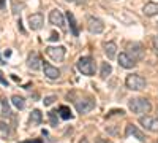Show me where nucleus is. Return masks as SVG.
Returning a JSON list of instances; mask_svg holds the SVG:
<instances>
[{
	"label": "nucleus",
	"mask_w": 158,
	"mask_h": 143,
	"mask_svg": "<svg viewBox=\"0 0 158 143\" xmlns=\"http://www.w3.org/2000/svg\"><path fill=\"white\" fill-rule=\"evenodd\" d=\"M128 108L135 114H144V113L150 111L152 105H150V102L146 97H136V99H131L128 102Z\"/></svg>",
	"instance_id": "f257e3e1"
},
{
	"label": "nucleus",
	"mask_w": 158,
	"mask_h": 143,
	"mask_svg": "<svg viewBox=\"0 0 158 143\" xmlns=\"http://www.w3.org/2000/svg\"><path fill=\"white\" fill-rule=\"evenodd\" d=\"M77 70L81 72L82 75H87V76H92V75H95V70H97V64L95 60L89 57V56H84L77 60Z\"/></svg>",
	"instance_id": "f03ea898"
},
{
	"label": "nucleus",
	"mask_w": 158,
	"mask_h": 143,
	"mask_svg": "<svg viewBox=\"0 0 158 143\" xmlns=\"http://www.w3.org/2000/svg\"><path fill=\"white\" fill-rule=\"evenodd\" d=\"M125 86L128 89H131V91H141V89L146 87V80H144L141 75H138V73H131V75L127 76Z\"/></svg>",
	"instance_id": "7ed1b4c3"
},
{
	"label": "nucleus",
	"mask_w": 158,
	"mask_h": 143,
	"mask_svg": "<svg viewBox=\"0 0 158 143\" xmlns=\"http://www.w3.org/2000/svg\"><path fill=\"white\" fill-rule=\"evenodd\" d=\"M65 53H67L65 46H48L46 48V54L56 62H62L65 59Z\"/></svg>",
	"instance_id": "20e7f679"
},
{
	"label": "nucleus",
	"mask_w": 158,
	"mask_h": 143,
	"mask_svg": "<svg viewBox=\"0 0 158 143\" xmlns=\"http://www.w3.org/2000/svg\"><path fill=\"white\" fill-rule=\"evenodd\" d=\"M74 107H76L77 113L85 114V113H89V111H92V110L95 108V100H94V99H81V100H76Z\"/></svg>",
	"instance_id": "39448f33"
},
{
	"label": "nucleus",
	"mask_w": 158,
	"mask_h": 143,
	"mask_svg": "<svg viewBox=\"0 0 158 143\" xmlns=\"http://www.w3.org/2000/svg\"><path fill=\"white\" fill-rule=\"evenodd\" d=\"M87 29H89L90 34L98 35V34H101V32L104 30V24H103V21H101L100 18L90 16V18L87 19Z\"/></svg>",
	"instance_id": "423d86ee"
},
{
	"label": "nucleus",
	"mask_w": 158,
	"mask_h": 143,
	"mask_svg": "<svg viewBox=\"0 0 158 143\" xmlns=\"http://www.w3.org/2000/svg\"><path fill=\"white\" fill-rule=\"evenodd\" d=\"M49 22H51L52 25H57V27L62 29V30H67V25H65V18H63V15H62V11H59V10H52V11L49 13Z\"/></svg>",
	"instance_id": "0eeeda50"
},
{
	"label": "nucleus",
	"mask_w": 158,
	"mask_h": 143,
	"mask_svg": "<svg viewBox=\"0 0 158 143\" xmlns=\"http://www.w3.org/2000/svg\"><path fill=\"white\" fill-rule=\"evenodd\" d=\"M127 54L133 59L135 62L141 60L144 57V48L141 43H133V45H128V51H127Z\"/></svg>",
	"instance_id": "6e6552de"
},
{
	"label": "nucleus",
	"mask_w": 158,
	"mask_h": 143,
	"mask_svg": "<svg viewBox=\"0 0 158 143\" xmlns=\"http://www.w3.org/2000/svg\"><path fill=\"white\" fill-rule=\"evenodd\" d=\"M139 124L144 127V129H147V131L150 132H158V119L156 118H152V116H141L139 118Z\"/></svg>",
	"instance_id": "1a4fd4ad"
},
{
	"label": "nucleus",
	"mask_w": 158,
	"mask_h": 143,
	"mask_svg": "<svg viewBox=\"0 0 158 143\" xmlns=\"http://www.w3.org/2000/svg\"><path fill=\"white\" fill-rule=\"evenodd\" d=\"M44 24V18L41 13H33V15L29 16V27L32 30H40Z\"/></svg>",
	"instance_id": "9d476101"
},
{
	"label": "nucleus",
	"mask_w": 158,
	"mask_h": 143,
	"mask_svg": "<svg viewBox=\"0 0 158 143\" xmlns=\"http://www.w3.org/2000/svg\"><path fill=\"white\" fill-rule=\"evenodd\" d=\"M43 70H44L46 78H49V80H57L60 76V70L54 65H51L49 62H43Z\"/></svg>",
	"instance_id": "9b49d317"
},
{
	"label": "nucleus",
	"mask_w": 158,
	"mask_h": 143,
	"mask_svg": "<svg viewBox=\"0 0 158 143\" xmlns=\"http://www.w3.org/2000/svg\"><path fill=\"white\" fill-rule=\"evenodd\" d=\"M125 135H127V137H131V135H133V137L138 138L139 141H146V135H144V134L139 131V129H138L136 126H133V124H127Z\"/></svg>",
	"instance_id": "f8f14e48"
},
{
	"label": "nucleus",
	"mask_w": 158,
	"mask_h": 143,
	"mask_svg": "<svg viewBox=\"0 0 158 143\" xmlns=\"http://www.w3.org/2000/svg\"><path fill=\"white\" fill-rule=\"evenodd\" d=\"M27 65H29V69L36 72V70H40L43 67V64H41V59H40V56L36 53H30L29 57H27Z\"/></svg>",
	"instance_id": "ddd939ff"
},
{
	"label": "nucleus",
	"mask_w": 158,
	"mask_h": 143,
	"mask_svg": "<svg viewBox=\"0 0 158 143\" xmlns=\"http://www.w3.org/2000/svg\"><path fill=\"white\" fill-rule=\"evenodd\" d=\"M117 60H118V65L123 67V69H133L136 65V62L131 59L127 53H120V54L117 56Z\"/></svg>",
	"instance_id": "4468645a"
},
{
	"label": "nucleus",
	"mask_w": 158,
	"mask_h": 143,
	"mask_svg": "<svg viewBox=\"0 0 158 143\" xmlns=\"http://www.w3.org/2000/svg\"><path fill=\"white\" fill-rule=\"evenodd\" d=\"M142 13L146 16H149V18L156 16L158 15V3L156 2H147L146 5H144V8H142Z\"/></svg>",
	"instance_id": "2eb2a0df"
},
{
	"label": "nucleus",
	"mask_w": 158,
	"mask_h": 143,
	"mask_svg": "<svg viewBox=\"0 0 158 143\" xmlns=\"http://www.w3.org/2000/svg\"><path fill=\"white\" fill-rule=\"evenodd\" d=\"M103 48H104V54L108 56V59H114L117 56V45L114 42L103 43Z\"/></svg>",
	"instance_id": "dca6fc26"
},
{
	"label": "nucleus",
	"mask_w": 158,
	"mask_h": 143,
	"mask_svg": "<svg viewBox=\"0 0 158 143\" xmlns=\"http://www.w3.org/2000/svg\"><path fill=\"white\" fill-rule=\"evenodd\" d=\"M41 121H43V114H41V111H40V110H33V111L30 113L29 124H30L32 127H35V126H40V124H41Z\"/></svg>",
	"instance_id": "f3484780"
},
{
	"label": "nucleus",
	"mask_w": 158,
	"mask_h": 143,
	"mask_svg": "<svg viewBox=\"0 0 158 143\" xmlns=\"http://www.w3.org/2000/svg\"><path fill=\"white\" fill-rule=\"evenodd\" d=\"M67 19L70 22V30L74 37H79V29H77V24H76V19L73 16V13L71 11H67Z\"/></svg>",
	"instance_id": "a211bd4d"
},
{
	"label": "nucleus",
	"mask_w": 158,
	"mask_h": 143,
	"mask_svg": "<svg viewBox=\"0 0 158 143\" xmlns=\"http://www.w3.org/2000/svg\"><path fill=\"white\" fill-rule=\"evenodd\" d=\"M112 73V67L109 62H103L101 64V72H100V76L103 78V80H106V78Z\"/></svg>",
	"instance_id": "6ab92c4d"
},
{
	"label": "nucleus",
	"mask_w": 158,
	"mask_h": 143,
	"mask_svg": "<svg viewBox=\"0 0 158 143\" xmlns=\"http://www.w3.org/2000/svg\"><path fill=\"white\" fill-rule=\"evenodd\" d=\"M11 103L15 105L18 110H24V107H25V100L21 97V96H13L11 97Z\"/></svg>",
	"instance_id": "aec40b11"
},
{
	"label": "nucleus",
	"mask_w": 158,
	"mask_h": 143,
	"mask_svg": "<svg viewBox=\"0 0 158 143\" xmlns=\"http://www.w3.org/2000/svg\"><path fill=\"white\" fill-rule=\"evenodd\" d=\"M59 116H60L62 119H71V118H73L71 110H70L68 107H65V105H62V107L59 108Z\"/></svg>",
	"instance_id": "412c9836"
},
{
	"label": "nucleus",
	"mask_w": 158,
	"mask_h": 143,
	"mask_svg": "<svg viewBox=\"0 0 158 143\" xmlns=\"http://www.w3.org/2000/svg\"><path fill=\"white\" fill-rule=\"evenodd\" d=\"M2 116H3V118H6V119L11 118V108H10V103H8L6 99L2 100Z\"/></svg>",
	"instance_id": "4be33fe9"
},
{
	"label": "nucleus",
	"mask_w": 158,
	"mask_h": 143,
	"mask_svg": "<svg viewBox=\"0 0 158 143\" xmlns=\"http://www.w3.org/2000/svg\"><path fill=\"white\" fill-rule=\"evenodd\" d=\"M59 111H56V110H52V111H49V121H51V126H57L59 124Z\"/></svg>",
	"instance_id": "5701e85b"
},
{
	"label": "nucleus",
	"mask_w": 158,
	"mask_h": 143,
	"mask_svg": "<svg viewBox=\"0 0 158 143\" xmlns=\"http://www.w3.org/2000/svg\"><path fill=\"white\" fill-rule=\"evenodd\" d=\"M56 100H57V97H56V96H48V97L44 99V105H46V107H49V105H52V103H54Z\"/></svg>",
	"instance_id": "b1692460"
},
{
	"label": "nucleus",
	"mask_w": 158,
	"mask_h": 143,
	"mask_svg": "<svg viewBox=\"0 0 158 143\" xmlns=\"http://www.w3.org/2000/svg\"><path fill=\"white\" fill-rule=\"evenodd\" d=\"M0 131H2L3 134H8L10 129H8V124H5L3 121H0Z\"/></svg>",
	"instance_id": "393cba45"
},
{
	"label": "nucleus",
	"mask_w": 158,
	"mask_h": 143,
	"mask_svg": "<svg viewBox=\"0 0 158 143\" xmlns=\"http://www.w3.org/2000/svg\"><path fill=\"white\" fill-rule=\"evenodd\" d=\"M123 113H125L123 110H112V111L108 113V118H111V116H114V114H120V116H122Z\"/></svg>",
	"instance_id": "a878e982"
},
{
	"label": "nucleus",
	"mask_w": 158,
	"mask_h": 143,
	"mask_svg": "<svg viewBox=\"0 0 158 143\" xmlns=\"http://www.w3.org/2000/svg\"><path fill=\"white\" fill-rule=\"evenodd\" d=\"M0 83H2L3 86H8V81H6V78L3 76V73H2V72H0Z\"/></svg>",
	"instance_id": "bb28decb"
},
{
	"label": "nucleus",
	"mask_w": 158,
	"mask_h": 143,
	"mask_svg": "<svg viewBox=\"0 0 158 143\" xmlns=\"http://www.w3.org/2000/svg\"><path fill=\"white\" fill-rule=\"evenodd\" d=\"M59 38H60V35H59V34H52V35L49 37V40H52V42H57Z\"/></svg>",
	"instance_id": "cd10ccee"
},
{
	"label": "nucleus",
	"mask_w": 158,
	"mask_h": 143,
	"mask_svg": "<svg viewBox=\"0 0 158 143\" xmlns=\"http://www.w3.org/2000/svg\"><path fill=\"white\" fill-rule=\"evenodd\" d=\"M153 46H155V49L158 51V35H156V37H153Z\"/></svg>",
	"instance_id": "c85d7f7f"
},
{
	"label": "nucleus",
	"mask_w": 158,
	"mask_h": 143,
	"mask_svg": "<svg viewBox=\"0 0 158 143\" xmlns=\"http://www.w3.org/2000/svg\"><path fill=\"white\" fill-rule=\"evenodd\" d=\"M95 143H111V141L109 140H104V138H97Z\"/></svg>",
	"instance_id": "c756f323"
},
{
	"label": "nucleus",
	"mask_w": 158,
	"mask_h": 143,
	"mask_svg": "<svg viewBox=\"0 0 158 143\" xmlns=\"http://www.w3.org/2000/svg\"><path fill=\"white\" fill-rule=\"evenodd\" d=\"M22 143H41V140H33V141H22Z\"/></svg>",
	"instance_id": "7c9ffc66"
},
{
	"label": "nucleus",
	"mask_w": 158,
	"mask_h": 143,
	"mask_svg": "<svg viewBox=\"0 0 158 143\" xmlns=\"http://www.w3.org/2000/svg\"><path fill=\"white\" fill-rule=\"evenodd\" d=\"M5 7V0H0V10H2Z\"/></svg>",
	"instance_id": "2f4dec72"
},
{
	"label": "nucleus",
	"mask_w": 158,
	"mask_h": 143,
	"mask_svg": "<svg viewBox=\"0 0 158 143\" xmlns=\"http://www.w3.org/2000/svg\"><path fill=\"white\" fill-rule=\"evenodd\" d=\"M79 143H87V140H81V141H79Z\"/></svg>",
	"instance_id": "473e14b6"
}]
</instances>
